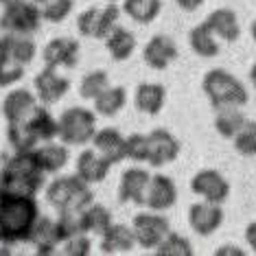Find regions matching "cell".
Here are the masks:
<instances>
[{
	"label": "cell",
	"instance_id": "obj_1",
	"mask_svg": "<svg viewBox=\"0 0 256 256\" xmlns=\"http://www.w3.org/2000/svg\"><path fill=\"white\" fill-rule=\"evenodd\" d=\"M38 217L40 206L36 197L4 193L0 200V243H26Z\"/></svg>",
	"mask_w": 256,
	"mask_h": 256
},
{
	"label": "cell",
	"instance_id": "obj_2",
	"mask_svg": "<svg viewBox=\"0 0 256 256\" xmlns=\"http://www.w3.org/2000/svg\"><path fill=\"white\" fill-rule=\"evenodd\" d=\"M44 180L46 173L33 151H14V156L7 158L0 171V184L4 193L11 195L36 197L44 188Z\"/></svg>",
	"mask_w": 256,
	"mask_h": 256
},
{
	"label": "cell",
	"instance_id": "obj_3",
	"mask_svg": "<svg viewBox=\"0 0 256 256\" xmlns=\"http://www.w3.org/2000/svg\"><path fill=\"white\" fill-rule=\"evenodd\" d=\"M57 138V118L48 112V106H40L20 123L7 125V140L14 151H33L38 144Z\"/></svg>",
	"mask_w": 256,
	"mask_h": 256
},
{
	"label": "cell",
	"instance_id": "obj_4",
	"mask_svg": "<svg viewBox=\"0 0 256 256\" xmlns=\"http://www.w3.org/2000/svg\"><path fill=\"white\" fill-rule=\"evenodd\" d=\"M202 90L214 110L226 108V106L243 108L250 98L248 88L226 68H212V70L204 74Z\"/></svg>",
	"mask_w": 256,
	"mask_h": 256
},
{
	"label": "cell",
	"instance_id": "obj_5",
	"mask_svg": "<svg viewBox=\"0 0 256 256\" xmlns=\"http://www.w3.org/2000/svg\"><path fill=\"white\" fill-rule=\"evenodd\" d=\"M46 200L57 212L62 210H84L92 204V188L88 182H84L77 173L72 176H60L46 186Z\"/></svg>",
	"mask_w": 256,
	"mask_h": 256
},
{
	"label": "cell",
	"instance_id": "obj_6",
	"mask_svg": "<svg viewBox=\"0 0 256 256\" xmlns=\"http://www.w3.org/2000/svg\"><path fill=\"white\" fill-rule=\"evenodd\" d=\"M96 134V112L72 106L64 110L57 118V138L64 144H88Z\"/></svg>",
	"mask_w": 256,
	"mask_h": 256
},
{
	"label": "cell",
	"instance_id": "obj_7",
	"mask_svg": "<svg viewBox=\"0 0 256 256\" xmlns=\"http://www.w3.org/2000/svg\"><path fill=\"white\" fill-rule=\"evenodd\" d=\"M42 9L33 0H14L7 2L0 14V28L4 33L33 36L42 26Z\"/></svg>",
	"mask_w": 256,
	"mask_h": 256
},
{
	"label": "cell",
	"instance_id": "obj_8",
	"mask_svg": "<svg viewBox=\"0 0 256 256\" xmlns=\"http://www.w3.org/2000/svg\"><path fill=\"white\" fill-rule=\"evenodd\" d=\"M132 230L136 236V246L144 250H156L160 246V241L171 232V224L162 212L147 210L138 212L132 219Z\"/></svg>",
	"mask_w": 256,
	"mask_h": 256
},
{
	"label": "cell",
	"instance_id": "obj_9",
	"mask_svg": "<svg viewBox=\"0 0 256 256\" xmlns=\"http://www.w3.org/2000/svg\"><path fill=\"white\" fill-rule=\"evenodd\" d=\"M120 16V9L116 4H106V7H90L77 18V31L84 38L92 40H106L110 31L116 26Z\"/></svg>",
	"mask_w": 256,
	"mask_h": 256
},
{
	"label": "cell",
	"instance_id": "obj_10",
	"mask_svg": "<svg viewBox=\"0 0 256 256\" xmlns=\"http://www.w3.org/2000/svg\"><path fill=\"white\" fill-rule=\"evenodd\" d=\"M68 90H70V81H68V77L60 74L57 68L44 66L36 74V79H33V92H36L38 101L42 106H55V103H60L68 94Z\"/></svg>",
	"mask_w": 256,
	"mask_h": 256
},
{
	"label": "cell",
	"instance_id": "obj_11",
	"mask_svg": "<svg viewBox=\"0 0 256 256\" xmlns=\"http://www.w3.org/2000/svg\"><path fill=\"white\" fill-rule=\"evenodd\" d=\"M190 190L200 197V200L224 204L230 197V184L224 178V173L214 171V168H202L190 180Z\"/></svg>",
	"mask_w": 256,
	"mask_h": 256
},
{
	"label": "cell",
	"instance_id": "obj_12",
	"mask_svg": "<svg viewBox=\"0 0 256 256\" xmlns=\"http://www.w3.org/2000/svg\"><path fill=\"white\" fill-rule=\"evenodd\" d=\"M147 138H149L147 164L160 168L178 160L182 147H180V140L168 130H154L147 134Z\"/></svg>",
	"mask_w": 256,
	"mask_h": 256
},
{
	"label": "cell",
	"instance_id": "obj_13",
	"mask_svg": "<svg viewBox=\"0 0 256 256\" xmlns=\"http://www.w3.org/2000/svg\"><path fill=\"white\" fill-rule=\"evenodd\" d=\"M79 55H81V46L74 38H53L42 48L44 66L57 68V70L74 68L79 64Z\"/></svg>",
	"mask_w": 256,
	"mask_h": 256
},
{
	"label": "cell",
	"instance_id": "obj_14",
	"mask_svg": "<svg viewBox=\"0 0 256 256\" xmlns=\"http://www.w3.org/2000/svg\"><path fill=\"white\" fill-rule=\"evenodd\" d=\"M221 224H224V208H221V204L200 200L188 208V226L200 236L214 234L221 228Z\"/></svg>",
	"mask_w": 256,
	"mask_h": 256
},
{
	"label": "cell",
	"instance_id": "obj_15",
	"mask_svg": "<svg viewBox=\"0 0 256 256\" xmlns=\"http://www.w3.org/2000/svg\"><path fill=\"white\" fill-rule=\"evenodd\" d=\"M178 202V186L168 176H151L147 193H144V208L156 212H166Z\"/></svg>",
	"mask_w": 256,
	"mask_h": 256
},
{
	"label": "cell",
	"instance_id": "obj_16",
	"mask_svg": "<svg viewBox=\"0 0 256 256\" xmlns=\"http://www.w3.org/2000/svg\"><path fill=\"white\" fill-rule=\"evenodd\" d=\"M149 171L140 166H132L120 176L118 182V202L120 204H136L144 206V193L149 186Z\"/></svg>",
	"mask_w": 256,
	"mask_h": 256
},
{
	"label": "cell",
	"instance_id": "obj_17",
	"mask_svg": "<svg viewBox=\"0 0 256 256\" xmlns=\"http://www.w3.org/2000/svg\"><path fill=\"white\" fill-rule=\"evenodd\" d=\"M142 60L151 70H166L178 60V44L168 36H154L144 44Z\"/></svg>",
	"mask_w": 256,
	"mask_h": 256
},
{
	"label": "cell",
	"instance_id": "obj_18",
	"mask_svg": "<svg viewBox=\"0 0 256 256\" xmlns=\"http://www.w3.org/2000/svg\"><path fill=\"white\" fill-rule=\"evenodd\" d=\"M38 106H40V101H38L36 92H31L26 88H14L2 98V116H4V120H7V125L20 123V120H24Z\"/></svg>",
	"mask_w": 256,
	"mask_h": 256
},
{
	"label": "cell",
	"instance_id": "obj_19",
	"mask_svg": "<svg viewBox=\"0 0 256 256\" xmlns=\"http://www.w3.org/2000/svg\"><path fill=\"white\" fill-rule=\"evenodd\" d=\"M110 168H112V162H110L106 156H101L98 151L92 147V149H84L79 154L77 162H74V173L88 182L90 186L92 184H101L103 180L108 178Z\"/></svg>",
	"mask_w": 256,
	"mask_h": 256
},
{
	"label": "cell",
	"instance_id": "obj_20",
	"mask_svg": "<svg viewBox=\"0 0 256 256\" xmlns=\"http://www.w3.org/2000/svg\"><path fill=\"white\" fill-rule=\"evenodd\" d=\"M31 246H36V252L38 254H55L60 252V236H57V226H55V219L46 217V214H40L36 226H33L31 234H28V241Z\"/></svg>",
	"mask_w": 256,
	"mask_h": 256
},
{
	"label": "cell",
	"instance_id": "obj_21",
	"mask_svg": "<svg viewBox=\"0 0 256 256\" xmlns=\"http://www.w3.org/2000/svg\"><path fill=\"white\" fill-rule=\"evenodd\" d=\"M166 103V90L162 84H154V81H144L134 92V106L140 114L147 116H158Z\"/></svg>",
	"mask_w": 256,
	"mask_h": 256
},
{
	"label": "cell",
	"instance_id": "obj_22",
	"mask_svg": "<svg viewBox=\"0 0 256 256\" xmlns=\"http://www.w3.org/2000/svg\"><path fill=\"white\" fill-rule=\"evenodd\" d=\"M92 147L101 156H106V158L112 162V166L125 160V136L116 130V127L96 130L94 138H92Z\"/></svg>",
	"mask_w": 256,
	"mask_h": 256
},
{
	"label": "cell",
	"instance_id": "obj_23",
	"mask_svg": "<svg viewBox=\"0 0 256 256\" xmlns=\"http://www.w3.org/2000/svg\"><path fill=\"white\" fill-rule=\"evenodd\" d=\"M136 248V236H134L132 226L112 224L101 234V252L103 254H130Z\"/></svg>",
	"mask_w": 256,
	"mask_h": 256
},
{
	"label": "cell",
	"instance_id": "obj_24",
	"mask_svg": "<svg viewBox=\"0 0 256 256\" xmlns=\"http://www.w3.org/2000/svg\"><path fill=\"white\" fill-rule=\"evenodd\" d=\"M33 154H36L40 166L44 168L46 176H50V173H60L62 168L68 164V160H70L68 144L55 142V140H48V142L38 144V147L33 149Z\"/></svg>",
	"mask_w": 256,
	"mask_h": 256
},
{
	"label": "cell",
	"instance_id": "obj_25",
	"mask_svg": "<svg viewBox=\"0 0 256 256\" xmlns=\"http://www.w3.org/2000/svg\"><path fill=\"white\" fill-rule=\"evenodd\" d=\"M0 48H2L4 57L22 64V66H28L38 53V46L31 36H18V33H4L0 38Z\"/></svg>",
	"mask_w": 256,
	"mask_h": 256
},
{
	"label": "cell",
	"instance_id": "obj_26",
	"mask_svg": "<svg viewBox=\"0 0 256 256\" xmlns=\"http://www.w3.org/2000/svg\"><path fill=\"white\" fill-rule=\"evenodd\" d=\"M208 26L212 28V33L224 42H236L241 38V24H238V16L228 7L214 9L206 20Z\"/></svg>",
	"mask_w": 256,
	"mask_h": 256
},
{
	"label": "cell",
	"instance_id": "obj_27",
	"mask_svg": "<svg viewBox=\"0 0 256 256\" xmlns=\"http://www.w3.org/2000/svg\"><path fill=\"white\" fill-rule=\"evenodd\" d=\"M188 44H190V50H193L195 55L204 57V60H210V57H217L219 55V38L212 33V28L206 24V22H202V24H197L190 28L188 33Z\"/></svg>",
	"mask_w": 256,
	"mask_h": 256
},
{
	"label": "cell",
	"instance_id": "obj_28",
	"mask_svg": "<svg viewBox=\"0 0 256 256\" xmlns=\"http://www.w3.org/2000/svg\"><path fill=\"white\" fill-rule=\"evenodd\" d=\"M103 42H106V48L114 62L130 60L134 55V50H136V38H134V33L118 24L110 31V36L103 40Z\"/></svg>",
	"mask_w": 256,
	"mask_h": 256
},
{
	"label": "cell",
	"instance_id": "obj_29",
	"mask_svg": "<svg viewBox=\"0 0 256 256\" xmlns=\"http://www.w3.org/2000/svg\"><path fill=\"white\" fill-rule=\"evenodd\" d=\"M246 114L241 112V108L236 106H226V108H217L214 114V132L219 134L226 140H232L236 136V132L246 125Z\"/></svg>",
	"mask_w": 256,
	"mask_h": 256
},
{
	"label": "cell",
	"instance_id": "obj_30",
	"mask_svg": "<svg viewBox=\"0 0 256 256\" xmlns=\"http://www.w3.org/2000/svg\"><path fill=\"white\" fill-rule=\"evenodd\" d=\"M125 103H127V90L123 86H108V88L94 98V112L98 116L112 118V116H116L125 108Z\"/></svg>",
	"mask_w": 256,
	"mask_h": 256
},
{
	"label": "cell",
	"instance_id": "obj_31",
	"mask_svg": "<svg viewBox=\"0 0 256 256\" xmlns=\"http://www.w3.org/2000/svg\"><path fill=\"white\" fill-rule=\"evenodd\" d=\"M81 217H84L86 234H94V236H101L103 232L114 224L110 208L103 206V204H96V202L88 204V206L81 210Z\"/></svg>",
	"mask_w": 256,
	"mask_h": 256
},
{
	"label": "cell",
	"instance_id": "obj_32",
	"mask_svg": "<svg viewBox=\"0 0 256 256\" xmlns=\"http://www.w3.org/2000/svg\"><path fill=\"white\" fill-rule=\"evenodd\" d=\"M120 11L138 24H149L160 16L162 0H123Z\"/></svg>",
	"mask_w": 256,
	"mask_h": 256
},
{
	"label": "cell",
	"instance_id": "obj_33",
	"mask_svg": "<svg viewBox=\"0 0 256 256\" xmlns=\"http://www.w3.org/2000/svg\"><path fill=\"white\" fill-rule=\"evenodd\" d=\"M55 226H57V236H60V241H66V238L86 232L81 210H62L55 219Z\"/></svg>",
	"mask_w": 256,
	"mask_h": 256
},
{
	"label": "cell",
	"instance_id": "obj_34",
	"mask_svg": "<svg viewBox=\"0 0 256 256\" xmlns=\"http://www.w3.org/2000/svg\"><path fill=\"white\" fill-rule=\"evenodd\" d=\"M158 256H193V246L186 236H182L180 232H168V234L160 241V246L156 248Z\"/></svg>",
	"mask_w": 256,
	"mask_h": 256
},
{
	"label": "cell",
	"instance_id": "obj_35",
	"mask_svg": "<svg viewBox=\"0 0 256 256\" xmlns=\"http://www.w3.org/2000/svg\"><path fill=\"white\" fill-rule=\"evenodd\" d=\"M232 147L236 154L246 156V158L256 156V120H246V125L232 138Z\"/></svg>",
	"mask_w": 256,
	"mask_h": 256
},
{
	"label": "cell",
	"instance_id": "obj_36",
	"mask_svg": "<svg viewBox=\"0 0 256 256\" xmlns=\"http://www.w3.org/2000/svg\"><path fill=\"white\" fill-rule=\"evenodd\" d=\"M108 86H110V77H108L106 70H90L84 79H81L79 94L84 98H88V101H94Z\"/></svg>",
	"mask_w": 256,
	"mask_h": 256
},
{
	"label": "cell",
	"instance_id": "obj_37",
	"mask_svg": "<svg viewBox=\"0 0 256 256\" xmlns=\"http://www.w3.org/2000/svg\"><path fill=\"white\" fill-rule=\"evenodd\" d=\"M74 0H48L46 4H42V20L50 22V24H60L72 14Z\"/></svg>",
	"mask_w": 256,
	"mask_h": 256
},
{
	"label": "cell",
	"instance_id": "obj_38",
	"mask_svg": "<svg viewBox=\"0 0 256 256\" xmlns=\"http://www.w3.org/2000/svg\"><path fill=\"white\" fill-rule=\"evenodd\" d=\"M147 151H149L147 134L125 136V158H130L134 162H147Z\"/></svg>",
	"mask_w": 256,
	"mask_h": 256
},
{
	"label": "cell",
	"instance_id": "obj_39",
	"mask_svg": "<svg viewBox=\"0 0 256 256\" xmlns=\"http://www.w3.org/2000/svg\"><path fill=\"white\" fill-rule=\"evenodd\" d=\"M24 68L26 66L2 55V60H0V88H11V86L18 84L24 77Z\"/></svg>",
	"mask_w": 256,
	"mask_h": 256
},
{
	"label": "cell",
	"instance_id": "obj_40",
	"mask_svg": "<svg viewBox=\"0 0 256 256\" xmlns=\"http://www.w3.org/2000/svg\"><path fill=\"white\" fill-rule=\"evenodd\" d=\"M90 252H92V241L86 232L84 234L66 238V241H62V246H60V254H64V256H88Z\"/></svg>",
	"mask_w": 256,
	"mask_h": 256
},
{
	"label": "cell",
	"instance_id": "obj_41",
	"mask_svg": "<svg viewBox=\"0 0 256 256\" xmlns=\"http://www.w3.org/2000/svg\"><path fill=\"white\" fill-rule=\"evenodd\" d=\"M204 2H206V0H176V4L182 11H186V14H193V11H197Z\"/></svg>",
	"mask_w": 256,
	"mask_h": 256
},
{
	"label": "cell",
	"instance_id": "obj_42",
	"mask_svg": "<svg viewBox=\"0 0 256 256\" xmlns=\"http://www.w3.org/2000/svg\"><path fill=\"white\" fill-rule=\"evenodd\" d=\"M246 243L250 246L252 252H256V221H252L246 228Z\"/></svg>",
	"mask_w": 256,
	"mask_h": 256
},
{
	"label": "cell",
	"instance_id": "obj_43",
	"mask_svg": "<svg viewBox=\"0 0 256 256\" xmlns=\"http://www.w3.org/2000/svg\"><path fill=\"white\" fill-rule=\"evenodd\" d=\"M214 256H243V252H241V248H236V246H221L217 252H214Z\"/></svg>",
	"mask_w": 256,
	"mask_h": 256
},
{
	"label": "cell",
	"instance_id": "obj_44",
	"mask_svg": "<svg viewBox=\"0 0 256 256\" xmlns=\"http://www.w3.org/2000/svg\"><path fill=\"white\" fill-rule=\"evenodd\" d=\"M250 81H252V86H254V90H256V64L250 68Z\"/></svg>",
	"mask_w": 256,
	"mask_h": 256
},
{
	"label": "cell",
	"instance_id": "obj_45",
	"mask_svg": "<svg viewBox=\"0 0 256 256\" xmlns=\"http://www.w3.org/2000/svg\"><path fill=\"white\" fill-rule=\"evenodd\" d=\"M250 31H252V40H254V44H256V20L252 22V28H250Z\"/></svg>",
	"mask_w": 256,
	"mask_h": 256
},
{
	"label": "cell",
	"instance_id": "obj_46",
	"mask_svg": "<svg viewBox=\"0 0 256 256\" xmlns=\"http://www.w3.org/2000/svg\"><path fill=\"white\" fill-rule=\"evenodd\" d=\"M33 2H36V4H40V7H42V4H46V2H48V0H33Z\"/></svg>",
	"mask_w": 256,
	"mask_h": 256
},
{
	"label": "cell",
	"instance_id": "obj_47",
	"mask_svg": "<svg viewBox=\"0 0 256 256\" xmlns=\"http://www.w3.org/2000/svg\"><path fill=\"white\" fill-rule=\"evenodd\" d=\"M2 195H4V188H2V184H0V200H2Z\"/></svg>",
	"mask_w": 256,
	"mask_h": 256
},
{
	"label": "cell",
	"instance_id": "obj_48",
	"mask_svg": "<svg viewBox=\"0 0 256 256\" xmlns=\"http://www.w3.org/2000/svg\"><path fill=\"white\" fill-rule=\"evenodd\" d=\"M7 2H14V0H0V4H7Z\"/></svg>",
	"mask_w": 256,
	"mask_h": 256
}]
</instances>
